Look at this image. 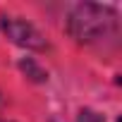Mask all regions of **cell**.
I'll return each instance as SVG.
<instances>
[{"instance_id":"cell-3","label":"cell","mask_w":122,"mask_h":122,"mask_svg":"<svg viewBox=\"0 0 122 122\" xmlns=\"http://www.w3.org/2000/svg\"><path fill=\"white\" fill-rule=\"evenodd\" d=\"M22 70H24V72H29L34 81H43V79H48V74H46L43 70H38V67L31 62V60H24V62H22Z\"/></svg>"},{"instance_id":"cell-4","label":"cell","mask_w":122,"mask_h":122,"mask_svg":"<svg viewBox=\"0 0 122 122\" xmlns=\"http://www.w3.org/2000/svg\"><path fill=\"white\" fill-rule=\"evenodd\" d=\"M79 122H101V117H98L96 112H91V110H81V117H79Z\"/></svg>"},{"instance_id":"cell-2","label":"cell","mask_w":122,"mask_h":122,"mask_svg":"<svg viewBox=\"0 0 122 122\" xmlns=\"http://www.w3.org/2000/svg\"><path fill=\"white\" fill-rule=\"evenodd\" d=\"M0 26H3L5 36L10 41H15L17 46H24V48H34V50H43L46 48V38L41 36V31L24 22V19H15V17H3L0 19Z\"/></svg>"},{"instance_id":"cell-1","label":"cell","mask_w":122,"mask_h":122,"mask_svg":"<svg viewBox=\"0 0 122 122\" xmlns=\"http://www.w3.org/2000/svg\"><path fill=\"white\" fill-rule=\"evenodd\" d=\"M117 29V19L115 12L108 7H98V5H77L70 15V34L81 41V43H91L98 41L108 34H112Z\"/></svg>"}]
</instances>
